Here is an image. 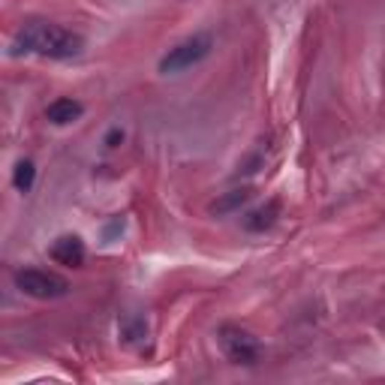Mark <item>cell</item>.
I'll use <instances>...</instances> for the list:
<instances>
[{
  "instance_id": "3957f363",
  "label": "cell",
  "mask_w": 385,
  "mask_h": 385,
  "mask_svg": "<svg viewBox=\"0 0 385 385\" xmlns=\"http://www.w3.org/2000/svg\"><path fill=\"white\" fill-rule=\"evenodd\" d=\"M16 286L24 295L39 298V301H51V298H63L70 292V283H66L61 274H51L43 268H21L16 271Z\"/></svg>"
},
{
  "instance_id": "30bf717a",
  "label": "cell",
  "mask_w": 385,
  "mask_h": 385,
  "mask_svg": "<svg viewBox=\"0 0 385 385\" xmlns=\"http://www.w3.org/2000/svg\"><path fill=\"white\" fill-rule=\"evenodd\" d=\"M34 178H36V169H34V163L31 160H21L16 172H12V184H16L19 192H27L34 187Z\"/></svg>"
},
{
  "instance_id": "7a4b0ae2",
  "label": "cell",
  "mask_w": 385,
  "mask_h": 385,
  "mask_svg": "<svg viewBox=\"0 0 385 385\" xmlns=\"http://www.w3.org/2000/svg\"><path fill=\"white\" fill-rule=\"evenodd\" d=\"M211 51V36L208 34H196L184 39V43H178L175 48H169V54H163L160 61V73L163 76H175V73H184L190 66H196L199 61L208 58Z\"/></svg>"
},
{
  "instance_id": "52a82bcc",
  "label": "cell",
  "mask_w": 385,
  "mask_h": 385,
  "mask_svg": "<svg viewBox=\"0 0 385 385\" xmlns=\"http://www.w3.org/2000/svg\"><path fill=\"white\" fill-rule=\"evenodd\" d=\"M250 196L253 192L247 190V187H241V190H229L226 196H220L217 202H211V214H217V217H223V214H232V211H238L244 202H250Z\"/></svg>"
},
{
  "instance_id": "ba28073f",
  "label": "cell",
  "mask_w": 385,
  "mask_h": 385,
  "mask_svg": "<svg viewBox=\"0 0 385 385\" xmlns=\"http://www.w3.org/2000/svg\"><path fill=\"white\" fill-rule=\"evenodd\" d=\"M277 214H280V205L277 202H268L265 208H256L250 217H247V229L250 232H265L277 223Z\"/></svg>"
},
{
  "instance_id": "277c9868",
  "label": "cell",
  "mask_w": 385,
  "mask_h": 385,
  "mask_svg": "<svg viewBox=\"0 0 385 385\" xmlns=\"http://www.w3.org/2000/svg\"><path fill=\"white\" fill-rule=\"evenodd\" d=\"M217 343L223 355L232 361V364H244L250 367L259 361V343L250 332H244L238 325H220L217 328Z\"/></svg>"
},
{
  "instance_id": "5b68a950",
  "label": "cell",
  "mask_w": 385,
  "mask_h": 385,
  "mask_svg": "<svg viewBox=\"0 0 385 385\" xmlns=\"http://www.w3.org/2000/svg\"><path fill=\"white\" fill-rule=\"evenodd\" d=\"M48 256L54 259V262L61 265H70V268H78L81 262H85V244H81L78 235H63L51 244Z\"/></svg>"
},
{
  "instance_id": "6da1fadb",
  "label": "cell",
  "mask_w": 385,
  "mask_h": 385,
  "mask_svg": "<svg viewBox=\"0 0 385 385\" xmlns=\"http://www.w3.org/2000/svg\"><path fill=\"white\" fill-rule=\"evenodd\" d=\"M81 48H85V39L76 31H66V27L48 21L24 24L9 43V54H43V58H54V61L76 58Z\"/></svg>"
},
{
  "instance_id": "8fae6325",
  "label": "cell",
  "mask_w": 385,
  "mask_h": 385,
  "mask_svg": "<svg viewBox=\"0 0 385 385\" xmlns=\"http://www.w3.org/2000/svg\"><path fill=\"white\" fill-rule=\"evenodd\" d=\"M120 139H123V133H120V130H112V133L106 135V145H108V148H115Z\"/></svg>"
},
{
  "instance_id": "8992f818",
  "label": "cell",
  "mask_w": 385,
  "mask_h": 385,
  "mask_svg": "<svg viewBox=\"0 0 385 385\" xmlns=\"http://www.w3.org/2000/svg\"><path fill=\"white\" fill-rule=\"evenodd\" d=\"M81 112H85V106L76 103V100H66V96H63V100H54V103L46 108V118H48L51 123H58V127H66V123L78 120Z\"/></svg>"
},
{
  "instance_id": "9c48e42d",
  "label": "cell",
  "mask_w": 385,
  "mask_h": 385,
  "mask_svg": "<svg viewBox=\"0 0 385 385\" xmlns=\"http://www.w3.org/2000/svg\"><path fill=\"white\" fill-rule=\"evenodd\" d=\"M120 337L123 343H139L148 337V325L142 316H123L120 319Z\"/></svg>"
}]
</instances>
